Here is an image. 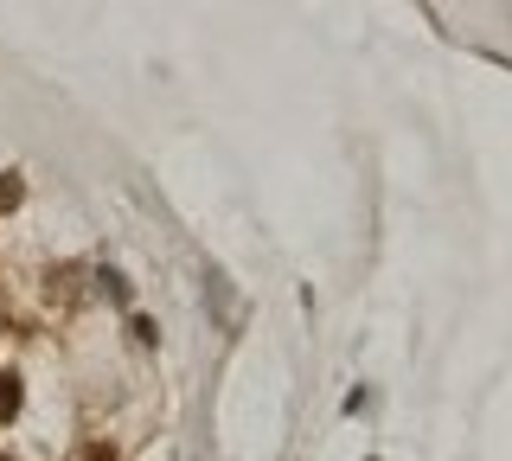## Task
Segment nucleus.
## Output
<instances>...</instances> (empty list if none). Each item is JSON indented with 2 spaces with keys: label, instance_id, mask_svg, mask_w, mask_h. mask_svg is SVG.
Segmentation results:
<instances>
[{
  "label": "nucleus",
  "instance_id": "f03ea898",
  "mask_svg": "<svg viewBox=\"0 0 512 461\" xmlns=\"http://www.w3.org/2000/svg\"><path fill=\"white\" fill-rule=\"evenodd\" d=\"M13 199H20V186H13V180H7V186H0V212H7V205H13Z\"/></svg>",
  "mask_w": 512,
  "mask_h": 461
},
{
  "label": "nucleus",
  "instance_id": "f257e3e1",
  "mask_svg": "<svg viewBox=\"0 0 512 461\" xmlns=\"http://www.w3.org/2000/svg\"><path fill=\"white\" fill-rule=\"evenodd\" d=\"M13 410H20V385H13V378H0V417H13Z\"/></svg>",
  "mask_w": 512,
  "mask_h": 461
}]
</instances>
